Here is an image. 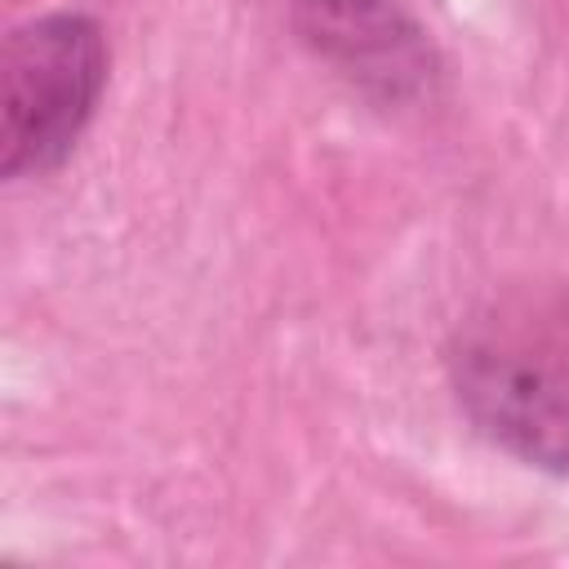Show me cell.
Wrapping results in <instances>:
<instances>
[{
    "mask_svg": "<svg viewBox=\"0 0 569 569\" xmlns=\"http://www.w3.org/2000/svg\"><path fill=\"white\" fill-rule=\"evenodd\" d=\"M449 382L480 436L569 480V289H529L471 316L449 347Z\"/></svg>",
    "mask_w": 569,
    "mask_h": 569,
    "instance_id": "1",
    "label": "cell"
},
{
    "mask_svg": "<svg viewBox=\"0 0 569 569\" xmlns=\"http://www.w3.org/2000/svg\"><path fill=\"white\" fill-rule=\"evenodd\" d=\"M0 173H53L89 129L107 89V36L89 13H40L0 53Z\"/></svg>",
    "mask_w": 569,
    "mask_h": 569,
    "instance_id": "2",
    "label": "cell"
},
{
    "mask_svg": "<svg viewBox=\"0 0 569 569\" xmlns=\"http://www.w3.org/2000/svg\"><path fill=\"white\" fill-rule=\"evenodd\" d=\"M293 4L307 9L329 36H342L347 44H356V36L387 31L396 18V0H293Z\"/></svg>",
    "mask_w": 569,
    "mask_h": 569,
    "instance_id": "3",
    "label": "cell"
}]
</instances>
